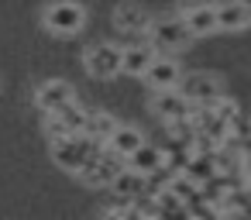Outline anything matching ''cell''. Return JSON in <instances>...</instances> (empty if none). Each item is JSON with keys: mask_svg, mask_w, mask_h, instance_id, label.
I'll use <instances>...</instances> for the list:
<instances>
[{"mask_svg": "<svg viewBox=\"0 0 251 220\" xmlns=\"http://www.w3.org/2000/svg\"><path fill=\"white\" fill-rule=\"evenodd\" d=\"M103 145L100 141H93L90 134H83V131H73V134H59V138H52V158H55V165L62 169V172H79L97 151H100Z\"/></svg>", "mask_w": 251, "mask_h": 220, "instance_id": "cell-1", "label": "cell"}, {"mask_svg": "<svg viewBox=\"0 0 251 220\" xmlns=\"http://www.w3.org/2000/svg\"><path fill=\"white\" fill-rule=\"evenodd\" d=\"M42 24L55 38H73L86 28V7L76 4V0H55L42 11Z\"/></svg>", "mask_w": 251, "mask_h": 220, "instance_id": "cell-2", "label": "cell"}, {"mask_svg": "<svg viewBox=\"0 0 251 220\" xmlns=\"http://www.w3.org/2000/svg\"><path fill=\"white\" fill-rule=\"evenodd\" d=\"M145 35H148V45H151L155 52H162V55L182 52V49L193 42V35L186 31V24H182L179 18H162V21H151Z\"/></svg>", "mask_w": 251, "mask_h": 220, "instance_id": "cell-3", "label": "cell"}, {"mask_svg": "<svg viewBox=\"0 0 251 220\" xmlns=\"http://www.w3.org/2000/svg\"><path fill=\"white\" fill-rule=\"evenodd\" d=\"M83 66L93 79H114V76H121V49L114 42H97L83 55Z\"/></svg>", "mask_w": 251, "mask_h": 220, "instance_id": "cell-4", "label": "cell"}, {"mask_svg": "<svg viewBox=\"0 0 251 220\" xmlns=\"http://www.w3.org/2000/svg\"><path fill=\"white\" fill-rule=\"evenodd\" d=\"M117 169H121V158L114 155V151H107V148H100L76 175L90 186V189H107L110 186V179L117 175Z\"/></svg>", "mask_w": 251, "mask_h": 220, "instance_id": "cell-5", "label": "cell"}, {"mask_svg": "<svg viewBox=\"0 0 251 220\" xmlns=\"http://www.w3.org/2000/svg\"><path fill=\"white\" fill-rule=\"evenodd\" d=\"M193 100L179 90V86H169V90H155V97H151V110H155V117H162V121H176V117H189L193 114Z\"/></svg>", "mask_w": 251, "mask_h": 220, "instance_id": "cell-6", "label": "cell"}, {"mask_svg": "<svg viewBox=\"0 0 251 220\" xmlns=\"http://www.w3.org/2000/svg\"><path fill=\"white\" fill-rule=\"evenodd\" d=\"M145 83L151 86V90H169V86H179V79H182V66L172 59V55H155L148 66H145Z\"/></svg>", "mask_w": 251, "mask_h": 220, "instance_id": "cell-7", "label": "cell"}, {"mask_svg": "<svg viewBox=\"0 0 251 220\" xmlns=\"http://www.w3.org/2000/svg\"><path fill=\"white\" fill-rule=\"evenodd\" d=\"M213 21H217V31H227V35H237L248 28L251 21V7L244 0H224V4L213 7Z\"/></svg>", "mask_w": 251, "mask_h": 220, "instance_id": "cell-8", "label": "cell"}, {"mask_svg": "<svg viewBox=\"0 0 251 220\" xmlns=\"http://www.w3.org/2000/svg\"><path fill=\"white\" fill-rule=\"evenodd\" d=\"M69 100H76V90H73L66 79H45V83L35 90V107H38L42 114H52V110H59V107L69 103Z\"/></svg>", "mask_w": 251, "mask_h": 220, "instance_id": "cell-9", "label": "cell"}, {"mask_svg": "<svg viewBox=\"0 0 251 220\" xmlns=\"http://www.w3.org/2000/svg\"><path fill=\"white\" fill-rule=\"evenodd\" d=\"M179 21L186 24V31L193 38H206V35L217 31V21H213V7L210 4H189V7H182Z\"/></svg>", "mask_w": 251, "mask_h": 220, "instance_id": "cell-10", "label": "cell"}, {"mask_svg": "<svg viewBox=\"0 0 251 220\" xmlns=\"http://www.w3.org/2000/svg\"><path fill=\"white\" fill-rule=\"evenodd\" d=\"M179 90H182L193 103H213V100L224 93L220 83H217V76H206V73H196V76L179 79Z\"/></svg>", "mask_w": 251, "mask_h": 220, "instance_id": "cell-11", "label": "cell"}, {"mask_svg": "<svg viewBox=\"0 0 251 220\" xmlns=\"http://www.w3.org/2000/svg\"><path fill=\"white\" fill-rule=\"evenodd\" d=\"M131 169H138L141 175H158V172H165V165H169V155L162 151V148H155V145H141V148H134L127 158H124Z\"/></svg>", "mask_w": 251, "mask_h": 220, "instance_id": "cell-12", "label": "cell"}, {"mask_svg": "<svg viewBox=\"0 0 251 220\" xmlns=\"http://www.w3.org/2000/svg\"><path fill=\"white\" fill-rule=\"evenodd\" d=\"M148 24H151V14L145 7H138V4H121L114 11V28L121 35H145Z\"/></svg>", "mask_w": 251, "mask_h": 220, "instance_id": "cell-13", "label": "cell"}, {"mask_svg": "<svg viewBox=\"0 0 251 220\" xmlns=\"http://www.w3.org/2000/svg\"><path fill=\"white\" fill-rule=\"evenodd\" d=\"M107 189H110L114 196H121V199H134V196H141V193L148 189V175H141V172L131 169V165H121Z\"/></svg>", "mask_w": 251, "mask_h": 220, "instance_id": "cell-14", "label": "cell"}, {"mask_svg": "<svg viewBox=\"0 0 251 220\" xmlns=\"http://www.w3.org/2000/svg\"><path fill=\"white\" fill-rule=\"evenodd\" d=\"M141 145H145V134H141L138 127H131V124H117V127L110 131V138L103 141V148H107V151H114L121 162H124L134 148H141Z\"/></svg>", "mask_w": 251, "mask_h": 220, "instance_id": "cell-15", "label": "cell"}, {"mask_svg": "<svg viewBox=\"0 0 251 220\" xmlns=\"http://www.w3.org/2000/svg\"><path fill=\"white\" fill-rule=\"evenodd\" d=\"M155 55H158V52H155L148 42H134V45L121 49V73H127V76H141L145 66H148Z\"/></svg>", "mask_w": 251, "mask_h": 220, "instance_id": "cell-16", "label": "cell"}, {"mask_svg": "<svg viewBox=\"0 0 251 220\" xmlns=\"http://www.w3.org/2000/svg\"><path fill=\"white\" fill-rule=\"evenodd\" d=\"M114 127H117V117L107 114V110H86V114H83V134H90V138L100 141V145L110 138Z\"/></svg>", "mask_w": 251, "mask_h": 220, "instance_id": "cell-17", "label": "cell"}, {"mask_svg": "<svg viewBox=\"0 0 251 220\" xmlns=\"http://www.w3.org/2000/svg\"><path fill=\"white\" fill-rule=\"evenodd\" d=\"M182 172H186L193 182H203V179H210V175H213V172H220V169H217L213 151H189V155H186V162H182Z\"/></svg>", "mask_w": 251, "mask_h": 220, "instance_id": "cell-18", "label": "cell"}, {"mask_svg": "<svg viewBox=\"0 0 251 220\" xmlns=\"http://www.w3.org/2000/svg\"><path fill=\"white\" fill-rule=\"evenodd\" d=\"M151 203H155V217H186V203L165 186L158 193H151Z\"/></svg>", "mask_w": 251, "mask_h": 220, "instance_id": "cell-19", "label": "cell"}, {"mask_svg": "<svg viewBox=\"0 0 251 220\" xmlns=\"http://www.w3.org/2000/svg\"><path fill=\"white\" fill-rule=\"evenodd\" d=\"M162 186H165V189H172V193H176L182 203H189V199H196V196H200V182H193V179H189L182 169H176V172H172V175H169Z\"/></svg>", "mask_w": 251, "mask_h": 220, "instance_id": "cell-20", "label": "cell"}, {"mask_svg": "<svg viewBox=\"0 0 251 220\" xmlns=\"http://www.w3.org/2000/svg\"><path fill=\"white\" fill-rule=\"evenodd\" d=\"M165 131H169L172 145L189 148V141H193V134H196V124H193V117H176V121H165Z\"/></svg>", "mask_w": 251, "mask_h": 220, "instance_id": "cell-21", "label": "cell"}]
</instances>
